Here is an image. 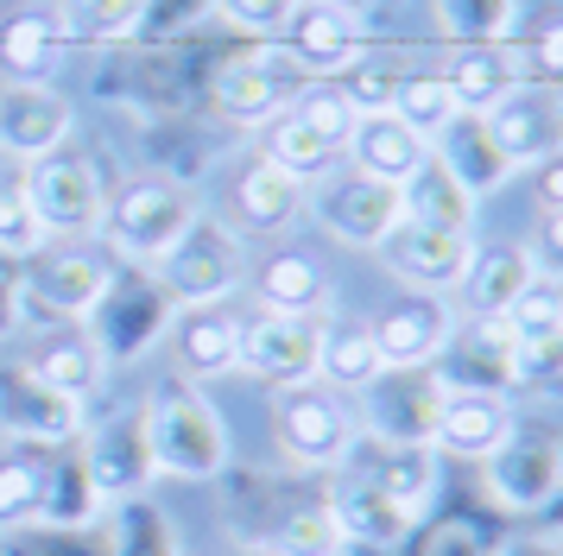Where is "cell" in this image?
<instances>
[{
  "instance_id": "obj_16",
  "label": "cell",
  "mask_w": 563,
  "mask_h": 556,
  "mask_svg": "<svg viewBox=\"0 0 563 556\" xmlns=\"http://www.w3.org/2000/svg\"><path fill=\"white\" fill-rule=\"evenodd\" d=\"M305 89V70L285 57V45L273 51H254V57H229L222 76H216V108L229 121H247V126H273L291 108V96Z\"/></svg>"
},
{
  "instance_id": "obj_33",
  "label": "cell",
  "mask_w": 563,
  "mask_h": 556,
  "mask_svg": "<svg viewBox=\"0 0 563 556\" xmlns=\"http://www.w3.org/2000/svg\"><path fill=\"white\" fill-rule=\"evenodd\" d=\"M380 348H374V335L367 323H335L323 329V354H317V379L330 386V392H367L374 379H380Z\"/></svg>"
},
{
  "instance_id": "obj_31",
  "label": "cell",
  "mask_w": 563,
  "mask_h": 556,
  "mask_svg": "<svg viewBox=\"0 0 563 556\" xmlns=\"http://www.w3.org/2000/svg\"><path fill=\"white\" fill-rule=\"evenodd\" d=\"M443 76H450V89H456L462 108L482 114V108H494V101L507 96L512 82H526V64H519L512 45H462V57Z\"/></svg>"
},
{
  "instance_id": "obj_6",
  "label": "cell",
  "mask_w": 563,
  "mask_h": 556,
  "mask_svg": "<svg viewBox=\"0 0 563 556\" xmlns=\"http://www.w3.org/2000/svg\"><path fill=\"white\" fill-rule=\"evenodd\" d=\"M20 197H26V209L38 215L45 241H89V234L102 227V209H108L96 165L77 158V152H64V146L45 152V158H26Z\"/></svg>"
},
{
  "instance_id": "obj_24",
  "label": "cell",
  "mask_w": 563,
  "mask_h": 556,
  "mask_svg": "<svg viewBox=\"0 0 563 556\" xmlns=\"http://www.w3.org/2000/svg\"><path fill=\"white\" fill-rule=\"evenodd\" d=\"M424 158H431V140L411 133V126L399 121V114H386V108H367L355 121V133H349V146H342V165L380 177V184H406Z\"/></svg>"
},
{
  "instance_id": "obj_42",
  "label": "cell",
  "mask_w": 563,
  "mask_h": 556,
  "mask_svg": "<svg viewBox=\"0 0 563 556\" xmlns=\"http://www.w3.org/2000/svg\"><path fill=\"white\" fill-rule=\"evenodd\" d=\"M38 505H45V462L7 455L0 462V531L38 525Z\"/></svg>"
},
{
  "instance_id": "obj_18",
  "label": "cell",
  "mask_w": 563,
  "mask_h": 556,
  "mask_svg": "<svg viewBox=\"0 0 563 556\" xmlns=\"http://www.w3.org/2000/svg\"><path fill=\"white\" fill-rule=\"evenodd\" d=\"M279 38H285V57L305 70V82H317V76H349L355 70L361 51H367V25H361L355 13H342V7L305 0Z\"/></svg>"
},
{
  "instance_id": "obj_8",
  "label": "cell",
  "mask_w": 563,
  "mask_h": 556,
  "mask_svg": "<svg viewBox=\"0 0 563 556\" xmlns=\"http://www.w3.org/2000/svg\"><path fill=\"white\" fill-rule=\"evenodd\" d=\"M361 399V418L355 430L367 443H386V449H418L431 443L437 430V404H443V379L437 367H386Z\"/></svg>"
},
{
  "instance_id": "obj_5",
  "label": "cell",
  "mask_w": 563,
  "mask_h": 556,
  "mask_svg": "<svg viewBox=\"0 0 563 556\" xmlns=\"http://www.w3.org/2000/svg\"><path fill=\"white\" fill-rule=\"evenodd\" d=\"M172 310L178 303L158 291V278L146 266H121L114 259V278H108V291L96 298V310L82 316L89 323L82 335L96 342V354H102L108 367H121V360H140L172 329Z\"/></svg>"
},
{
  "instance_id": "obj_17",
  "label": "cell",
  "mask_w": 563,
  "mask_h": 556,
  "mask_svg": "<svg viewBox=\"0 0 563 556\" xmlns=\"http://www.w3.org/2000/svg\"><path fill=\"white\" fill-rule=\"evenodd\" d=\"M0 424L13 443H38V449H64L89 430V411L77 399L52 392L32 367H7L0 374Z\"/></svg>"
},
{
  "instance_id": "obj_22",
  "label": "cell",
  "mask_w": 563,
  "mask_h": 556,
  "mask_svg": "<svg viewBox=\"0 0 563 556\" xmlns=\"http://www.w3.org/2000/svg\"><path fill=\"white\" fill-rule=\"evenodd\" d=\"M431 158H437L450 177H456V184H462L475 202L494 197V190H507L512 177H519V171L507 165V152L494 146L487 121H482V114H468V108H462L450 126H437V133H431Z\"/></svg>"
},
{
  "instance_id": "obj_39",
  "label": "cell",
  "mask_w": 563,
  "mask_h": 556,
  "mask_svg": "<svg viewBox=\"0 0 563 556\" xmlns=\"http://www.w3.org/2000/svg\"><path fill=\"white\" fill-rule=\"evenodd\" d=\"M266 158L279 165V171H291L298 184H317V177H330L335 165H342V146H330V140H317L305 121H291V114H279L273 121V146H266Z\"/></svg>"
},
{
  "instance_id": "obj_37",
  "label": "cell",
  "mask_w": 563,
  "mask_h": 556,
  "mask_svg": "<svg viewBox=\"0 0 563 556\" xmlns=\"http://www.w3.org/2000/svg\"><path fill=\"white\" fill-rule=\"evenodd\" d=\"M153 20V0H64V25L82 45H121Z\"/></svg>"
},
{
  "instance_id": "obj_12",
  "label": "cell",
  "mask_w": 563,
  "mask_h": 556,
  "mask_svg": "<svg viewBox=\"0 0 563 556\" xmlns=\"http://www.w3.org/2000/svg\"><path fill=\"white\" fill-rule=\"evenodd\" d=\"M399 215H406L399 184H380V177L355 171V165H335L330 177H317V222L349 247H380L399 227Z\"/></svg>"
},
{
  "instance_id": "obj_29",
  "label": "cell",
  "mask_w": 563,
  "mask_h": 556,
  "mask_svg": "<svg viewBox=\"0 0 563 556\" xmlns=\"http://www.w3.org/2000/svg\"><path fill=\"white\" fill-rule=\"evenodd\" d=\"M26 367L45 379L52 392H64V399H77V404L96 399V392H102V374H108V360L96 354V342H89L82 329H57V335H45Z\"/></svg>"
},
{
  "instance_id": "obj_7",
  "label": "cell",
  "mask_w": 563,
  "mask_h": 556,
  "mask_svg": "<svg viewBox=\"0 0 563 556\" xmlns=\"http://www.w3.org/2000/svg\"><path fill=\"white\" fill-rule=\"evenodd\" d=\"M108 278H114L108 253L45 241L32 259H20V310H38L45 323H82L108 291Z\"/></svg>"
},
{
  "instance_id": "obj_45",
  "label": "cell",
  "mask_w": 563,
  "mask_h": 556,
  "mask_svg": "<svg viewBox=\"0 0 563 556\" xmlns=\"http://www.w3.org/2000/svg\"><path fill=\"white\" fill-rule=\"evenodd\" d=\"M298 7H305V0H222V13H229L241 32H260V38H279Z\"/></svg>"
},
{
  "instance_id": "obj_46",
  "label": "cell",
  "mask_w": 563,
  "mask_h": 556,
  "mask_svg": "<svg viewBox=\"0 0 563 556\" xmlns=\"http://www.w3.org/2000/svg\"><path fill=\"white\" fill-rule=\"evenodd\" d=\"M13 310H20V273H7V259H0V335L20 323Z\"/></svg>"
},
{
  "instance_id": "obj_44",
  "label": "cell",
  "mask_w": 563,
  "mask_h": 556,
  "mask_svg": "<svg viewBox=\"0 0 563 556\" xmlns=\"http://www.w3.org/2000/svg\"><path fill=\"white\" fill-rule=\"evenodd\" d=\"M38 247H45V227L26 209L20 184H0V259H32Z\"/></svg>"
},
{
  "instance_id": "obj_11",
  "label": "cell",
  "mask_w": 563,
  "mask_h": 556,
  "mask_svg": "<svg viewBox=\"0 0 563 556\" xmlns=\"http://www.w3.org/2000/svg\"><path fill=\"white\" fill-rule=\"evenodd\" d=\"M374 253L386 259V273L399 278V285L424 291V298H450V291H462V278H468V266H475L482 247H475V234L424 227V222H406V215H399V227H393Z\"/></svg>"
},
{
  "instance_id": "obj_23",
  "label": "cell",
  "mask_w": 563,
  "mask_h": 556,
  "mask_svg": "<svg viewBox=\"0 0 563 556\" xmlns=\"http://www.w3.org/2000/svg\"><path fill=\"white\" fill-rule=\"evenodd\" d=\"M323 505H330L335 531H342V551H355V544L361 551H399L411 531H418V519H406L367 475H349Z\"/></svg>"
},
{
  "instance_id": "obj_38",
  "label": "cell",
  "mask_w": 563,
  "mask_h": 556,
  "mask_svg": "<svg viewBox=\"0 0 563 556\" xmlns=\"http://www.w3.org/2000/svg\"><path fill=\"white\" fill-rule=\"evenodd\" d=\"M437 20L456 45H507L519 32V0H437Z\"/></svg>"
},
{
  "instance_id": "obj_47",
  "label": "cell",
  "mask_w": 563,
  "mask_h": 556,
  "mask_svg": "<svg viewBox=\"0 0 563 556\" xmlns=\"http://www.w3.org/2000/svg\"><path fill=\"white\" fill-rule=\"evenodd\" d=\"M323 7H342V13H355V20H367V13H374L380 0H323Z\"/></svg>"
},
{
  "instance_id": "obj_28",
  "label": "cell",
  "mask_w": 563,
  "mask_h": 556,
  "mask_svg": "<svg viewBox=\"0 0 563 556\" xmlns=\"http://www.w3.org/2000/svg\"><path fill=\"white\" fill-rule=\"evenodd\" d=\"M70 57V25L64 13H20L0 32V64L13 82H52Z\"/></svg>"
},
{
  "instance_id": "obj_26",
  "label": "cell",
  "mask_w": 563,
  "mask_h": 556,
  "mask_svg": "<svg viewBox=\"0 0 563 556\" xmlns=\"http://www.w3.org/2000/svg\"><path fill=\"white\" fill-rule=\"evenodd\" d=\"M172 354H178L184 379L197 386V379H222L234 374V360H241V316H229L222 303H203V310H184L172 316Z\"/></svg>"
},
{
  "instance_id": "obj_40",
  "label": "cell",
  "mask_w": 563,
  "mask_h": 556,
  "mask_svg": "<svg viewBox=\"0 0 563 556\" xmlns=\"http://www.w3.org/2000/svg\"><path fill=\"white\" fill-rule=\"evenodd\" d=\"M500 323L512 329V342H563V291L551 273H538L519 298L507 303Z\"/></svg>"
},
{
  "instance_id": "obj_34",
  "label": "cell",
  "mask_w": 563,
  "mask_h": 556,
  "mask_svg": "<svg viewBox=\"0 0 563 556\" xmlns=\"http://www.w3.org/2000/svg\"><path fill=\"white\" fill-rule=\"evenodd\" d=\"M380 449H386V443H380ZM367 480H374L386 500L406 512V519H424L431 500H437V480H443V462H437L431 443H418V449H386V462H380V468H367Z\"/></svg>"
},
{
  "instance_id": "obj_21",
  "label": "cell",
  "mask_w": 563,
  "mask_h": 556,
  "mask_svg": "<svg viewBox=\"0 0 563 556\" xmlns=\"http://www.w3.org/2000/svg\"><path fill=\"white\" fill-rule=\"evenodd\" d=\"M70 101L52 82H7L0 89V152L7 158H45L70 140Z\"/></svg>"
},
{
  "instance_id": "obj_43",
  "label": "cell",
  "mask_w": 563,
  "mask_h": 556,
  "mask_svg": "<svg viewBox=\"0 0 563 556\" xmlns=\"http://www.w3.org/2000/svg\"><path fill=\"white\" fill-rule=\"evenodd\" d=\"M279 556H349L342 551V531H335L330 505H298V512H285L279 531L266 537Z\"/></svg>"
},
{
  "instance_id": "obj_3",
  "label": "cell",
  "mask_w": 563,
  "mask_h": 556,
  "mask_svg": "<svg viewBox=\"0 0 563 556\" xmlns=\"http://www.w3.org/2000/svg\"><path fill=\"white\" fill-rule=\"evenodd\" d=\"M153 278L178 310H203V303H222L234 285L247 278V247H241V234H234L229 222L197 215V222L172 241V253L153 266Z\"/></svg>"
},
{
  "instance_id": "obj_36",
  "label": "cell",
  "mask_w": 563,
  "mask_h": 556,
  "mask_svg": "<svg viewBox=\"0 0 563 556\" xmlns=\"http://www.w3.org/2000/svg\"><path fill=\"white\" fill-rule=\"evenodd\" d=\"M291 121H305L310 133H317V140H330V146H349L361 108H355V96H349V82H342V76H317V82H305V89L291 96Z\"/></svg>"
},
{
  "instance_id": "obj_48",
  "label": "cell",
  "mask_w": 563,
  "mask_h": 556,
  "mask_svg": "<svg viewBox=\"0 0 563 556\" xmlns=\"http://www.w3.org/2000/svg\"><path fill=\"white\" fill-rule=\"evenodd\" d=\"M254 556H279V551H273V544H260V551H254Z\"/></svg>"
},
{
  "instance_id": "obj_27",
  "label": "cell",
  "mask_w": 563,
  "mask_h": 556,
  "mask_svg": "<svg viewBox=\"0 0 563 556\" xmlns=\"http://www.w3.org/2000/svg\"><path fill=\"white\" fill-rule=\"evenodd\" d=\"M254 291H260V303H266L273 316H323L335 285H330V273H323L317 253L285 247V253H273V259L260 266Z\"/></svg>"
},
{
  "instance_id": "obj_10",
  "label": "cell",
  "mask_w": 563,
  "mask_h": 556,
  "mask_svg": "<svg viewBox=\"0 0 563 556\" xmlns=\"http://www.w3.org/2000/svg\"><path fill=\"white\" fill-rule=\"evenodd\" d=\"M323 329H330V310L323 316H273V310H260V316L241 323V360H234V374L266 379L273 392L305 386V379H317Z\"/></svg>"
},
{
  "instance_id": "obj_20",
  "label": "cell",
  "mask_w": 563,
  "mask_h": 556,
  "mask_svg": "<svg viewBox=\"0 0 563 556\" xmlns=\"http://www.w3.org/2000/svg\"><path fill=\"white\" fill-rule=\"evenodd\" d=\"M512 424H519V418H512L507 392H462V386H443L431 449L437 455H462V462H487V455L507 443Z\"/></svg>"
},
{
  "instance_id": "obj_13",
  "label": "cell",
  "mask_w": 563,
  "mask_h": 556,
  "mask_svg": "<svg viewBox=\"0 0 563 556\" xmlns=\"http://www.w3.org/2000/svg\"><path fill=\"white\" fill-rule=\"evenodd\" d=\"M437 379L462 392H519V342L500 316H462L437 354Z\"/></svg>"
},
{
  "instance_id": "obj_30",
  "label": "cell",
  "mask_w": 563,
  "mask_h": 556,
  "mask_svg": "<svg viewBox=\"0 0 563 556\" xmlns=\"http://www.w3.org/2000/svg\"><path fill=\"white\" fill-rule=\"evenodd\" d=\"M399 202H406V222L475 234V197H468V190H462V184L443 171L437 158H424V165H418V171L399 184Z\"/></svg>"
},
{
  "instance_id": "obj_1",
  "label": "cell",
  "mask_w": 563,
  "mask_h": 556,
  "mask_svg": "<svg viewBox=\"0 0 563 556\" xmlns=\"http://www.w3.org/2000/svg\"><path fill=\"white\" fill-rule=\"evenodd\" d=\"M140 411H146V443H153V468L158 475L216 480L222 468H229V424H222V411H216L190 379L158 386Z\"/></svg>"
},
{
  "instance_id": "obj_14",
  "label": "cell",
  "mask_w": 563,
  "mask_h": 556,
  "mask_svg": "<svg viewBox=\"0 0 563 556\" xmlns=\"http://www.w3.org/2000/svg\"><path fill=\"white\" fill-rule=\"evenodd\" d=\"M82 475H89V487H96V500H102V505L140 500V493L158 480L153 443H146V411H114L108 424L89 430Z\"/></svg>"
},
{
  "instance_id": "obj_49",
  "label": "cell",
  "mask_w": 563,
  "mask_h": 556,
  "mask_svg": "<svg viewBox=\"0 0 563 556\" xmlns=\"http://www.w3.org/2000/svg\"><path fill=\"white\" fill-rule=\"evenodd\" d=\"M0 537H7V531H0Z\"/></svg>"
},
{
  "instance_id": "obj_25",
  "label": "cell",
  "mask_w": 563,
  "mask_h": 556,
  "mask_svg": "<svg viewBox=\"0 0 563 556\" xmlns=\"http://www.w3.org/2000/svg\"><path fill=\"white\" fill-rule=\"evenodd\" d=\"M305 184L291 171H279L266 152L260 158H247L241 165V177H234L229 190V209H234V227H254V234H285V227L305 215Z\"/></svg>"
},
{
  "instance_id": "obj_19",
  "label": "cell",
  "mask_w": 563,
  "mask_h": 556,
  "mask_svg": "<svg viewBox=\"0 0 563 556\" xmlns=\"http://www.w3.org/2000/svg\"><path fill=\"white\" fill-rule=\"evenodd\" d=\"M456 329V310L443 298H424V291H406L399 303H386L380 316L367 323L374 348H380V367H437V354Z\"/></svg>"
},
{
  "instance_id": "obj_9",
  "label": "cell",
  "mask_w": 563,
  "mask_h": 556,
  "mask_svg": "<svg viewBox=\"0 0 563 556\" xmlns=\"http://www.w3.org/2000/svg\"><path fill=\"white\" fill-rule=\"evenodd\" d=\"M482 475L507 512H551L563 487V443L538 424H512L507 443L482 462Z\"/></svg>"
},
{
  "instance_id": "obj_2",
  "label": "cell",
  "mask_w": 563,
  "mask_h": 556,
  "mask_svg": "<svg viewBox=\"0 0 563 556\" xmlns=\"http://www.w3.org/2000/svg\"><path fill=\"white\" fill-rule=\"evenodd\" d=\"M190 222H197L190 190H178L172 177H140V184H128V190L102 209L108 259H121V266H146V273H153Z\"/></svg>"
},
{
  "instance_id": "obj_41",
  "label": "cell",
  "mask_w": 563,
  "mask_h": 556,
  "mask_svg": "<svg viewBox=\"0 0 563 556\" xmlns=\"http://www.w3.org/2000/svg\"><path fill=\"white\" fill-rule=\"evenodd\" d=\"M108 556H178V537L146 500H121L108 512Z\"/></svg>"
},
{
  "instance_id": "obj_15",
  "label": "cell",
  "mask_w": 563,
  "mask_h": 556,
  "mask_svg": "<svg viewBox=\"0 0 563 556\" xmlns=\"http://www.w3.org/2000/svg\"><path fill=\"white\" fill-rule=\"evenodd\" d=\"M482 121H487V133H494V146L507 152L512 171L544 165V158H558V146H563L558 89H551V82H538V76L512 82V89L494 101V108H482Z\"/></svg>"
},
{
  "instance_id": "obj_4",
  "label": "cell",
  "mask_w": 563,
  "mask_h": 556,
  "mask_svg": "<svg viewBox=\"0 0 563 556\" xmlns=\"http://www.w3.org/2000/svg\"><path fill=\"white\" fill-rule=\"evenodd\" d=\"M273 443L291 468H342L355 455L361 430L342 392H330L323 379H305L273 399Z\"/></svg>"
},
{
  "instance_id": "obj_32",
  "label": "cell",
  "mask_w": 563,
  "mask_h": 556,
  "mask_svg": "<svg viewBox=\"0 0 563 556\" xmlns=\"http://www.w3.org/2000/svg\"><path fill=\"white\" fill-rule=\"evenodd\" d=\"M538 278V259L526 247H487L475 253V266H468V278H462V291H468V316H507V303L526 291Z\"/></svg>"
},
{
  "instance_id": "obj_35",
  "label": "cell",
  "mask_w": 563,
  "mask_h": 556,
  "mask_svg": "<svg viewBox=\"0 0 563 556\" xmlns=\"http://www.w3.org/2000/svg\"><path fill=\"white\" fill-rule=\"evenodd\" d=\"M386 114H399L411 133L431 140L437 126H450L462 114V101L443 70H406V76H393V89H386Z\"/></svg>"
}]
</instances>
